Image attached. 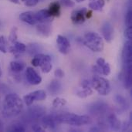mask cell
<instances>
[{"label": "cell", "instance_id": "27", "mask_svg": "<svg viewBox=\"0 0 132 132\" xmlns=\"http://www.w3.org/2000/svg\"><path fill=\"white\" fill-rule=\"evenodd\" d=\"M26 128L24 125H22L20 123H15L11 125L9 128L8 131H14V132H23L26 131Z\"/></svg>", "mask_w": 132, "mask_h": 132}, {"label": "cell", "instance_id": "36", "mask_svg": "<svg viewBox=\"0 0 132 132\" xmlns=\"http://www.w3.org/2000/svg\"><path fill=\"white\" fill-rule=\"evenodd\" d=\"M54 75L57 78H63L64 77V72L60 68H58L54 71Z\"/></svg>", "mask_w": 132, "mask_h": 132}, {"label": "cell", "instance_id": "28", "mask_svg": "<svg viewBox=\"0 0 132 132\" xmlns=\"http://www.w3.org/2000/svg\"><path fill=\"white\" fill-rule=\"evenodd\" d=\"M125 25L127 27H132V9L131 5L128 7V9L125 15Z\"/></svg>", "mask_w": 132, "mask_h": 132}, {"label": "cell", "instance_id": "8", "mask_svg": "<svg viewBox=\"0 0 132 132\" xmlns=\"http://www.w3.org/2000/svg\"><path fill=\"white\" fill-rule=\"evenodd\" d=\"M56 44L60 53L67 55L70 51V43L68 39L62 35H58L56 38Z\"/></svg>", "mask_w": 132, "mask_h": 132}, {"label": "cell", "instance_id": "9", "mask_svg": "<svg viewBox=\"0 0 132 132\" xmlns=\"http://www.w3.org/2000/svg\"><path fill=\"white\" fill-rule=\"evenodd\" d=\"M114 26L113 25L108 22L106 21L104 22L101 27V32L104 36V39L106 42L111 43L114 39Z\"/></svg>", "mask_w": 132, "mask_h": 132}, {"label": "cell", "instance_id": "15", "mask_svg": "<svg viewBox=\"0 0 132 132\" xmlns=\"http://www.w3.org/2000/svg\"><path fill=\"white\" fill-rule=\"evenodd\" d=\"M107 111H108V105L101 102H97L94 104L90 108V113L98 117H101L103 114H104Z\"/></svg>", "mask_w": 132, "mask_h": 132}, {"label": "cell", "instance_id": "11", "mask_svg": "<svg viewBox=\"0 0 132 132\" xmlns=\"http://www.w3.org/2000/svg\"><path fill=\"white\" fill-rule=\"evenodd\" d=\"M26 77L28 82L32 85H39L42 82V77L32 67H27L26 71Z\"/></svg>", "mask_w": 132, "mask_h": 132}, {"label": "cell", "instance_id": "7", "mask_svg": "<svg viewBox=\"0 0 132 132\" xmlns=\"http://www.w3.org/2000/svg\"><path fill=\"white\" fill-rule=\"evenodd\" d=\"M46 98V94L43 90L33 91L23 97V101L26 106L30 107L35 101H43Z\"/></svg>", "mask_w": 132, "mask_h": 132}, {"label": "cell", "instance_id": "3", "mask_svg": "<svg viewBox=\"0 0 132 132\" xmlns=\"http://www.w3.org/2000/svg\"><path fill=\"white\" fill-rule=\"evenodd\" d=\"M83 43L91 51L99 53L104 50V43L102 37L97 32H87L83 39Z\"/></svg>", "mask_w": 132, "mask_h": 132}, {"label": "cell", "instance_id": "39", "mask_svg": "<svg viewBox=\"0 0 132 132\" xmlns=\"http://www.w3.org/2000/svg\"><path fill=\"white\" fill-rule=\"evenodd\" d=\"M101 130V128L98 126H95V127H93L90 129V131H100Z\"/></svg>", "mask_w": 132, "mask_h": 132}, {"label": "cell", "instance_id": "1", "mask_svg": "<svg viewBox=\"0 0 132 132\" xmlns=\"http://www.w3.org/2000/svg\"><path fill=\"white\" fill-rule=\"evenodd\" d=\"M23 110V101L16 94H9L5 96L2 105V114L10 118L18 116Z\"/></svg>", "mask_w": 132, "mask_h": 132}, {"label": "cell", "instance_id": "14", "mask_svg": "<svg viewBox=\"0 0 132 132\" xmlns=\"http://www.w3.org/2000/svg\"><path fill=\"white\" fill-rule=\"evenodd\" d=\"M19 19L22 22H26L31 26L36 25L38 22L36 20V13L32 11H27V12H22L19 15Z\"/></svg>", "mask_w": 132, "mask_h": 132}, {"label": "cell", "instance_id": "41", "mask_svg": "<svg viewBox=\"0 0 132 132\" xmlns=\"http://www.w3.org/2000/svg\"><path fill=\"white\" fill-rule=\"evenodd\" d=\"M9 1L14 4H19V0H9Z\"/></svg>", "mask_w": 132, "mask_h": 132}, {"label": "cell", "instance_id": "4", "mask_svg": "<svg viewBox=\"0 0 132 132\" xmlns=\"http://www.w3.org/2000/svg\"><path fill=\"white\" fill-rule=\"evenodd\" d=\"M31 63L35 67H40L44 73H50L53 67L51 57L49 55L43 53L36 54L32 58Z\"/></svg>", "mask_w": 132, "mask_h": 132}, {"label": "cell", "instance_id": "46", "mask_svg": "<svg viewBox=\"0 0 132 132\" xmlns=\"http://www.w3.org/2000/svg\"><path fill=\"white\" fill-rule=\"evenodd\" d=\"M0 26H1V22H0Z\"/></svg>", "mask_w": 132, "mask_h": 132}, {"label": "cell", "instance_id": "23", "mask_svg": "<svg viewBox=\"0 0 132 132\" xmlns=\"http://www.w3.org/2000/svg\"><path fill=\"white\" fill-rule=\"evenodd\" d=\"M114 101L118 107L123 111H126L128 108V103L125 97L121 94H116L114 96Z\"/></svg>", "mask_w": 132, "mask_h": 132}, {"label": "cell", "instance_id": "38", "mask_svg": "<svg viewBox=\"0 0 132 132\" xmlns=\"http://www.w3.org/2000/svg\"><path fill=\"white\" fill-rule=\"evenodd\" d=\"M121 127H122V128H121V130L122 131H128L130 128H131V122H125L124 123V125H121Z\"/></svg>", "mask_w": 132, "mask_h": 132}, {"label": "cell", "instance_id": "24", "mask_svg": "<svg viewBox=\"0 0 132 132\" xmlns=\"http://www.w3.org/2000/svg\"><path fill=\"white\" fill-rule=\"evenodd\" d=\"M105 5L104 0H94L90 2L89 8L94 11H101Z\"/></svg>", "mask_w": 132, "mask_h": 132}, {"label": "cell", "instance_id": "26", "mask_svg": "<svg viewBox=\"0 0 132 132\" xmlns=\"http://www.w3.org/2000/svg\"><path fill=\"white\" fill-rule=\"evenodd\" d=\"M43 113H44V110L41 108H38L37 106H36V108H32L29 111L30 117L35 118H42L43 116Z\"/></svg>", "mask_w": 132, "mask_h": 132}, {"label": "cell", "instance_id": "5", "mask_svg": "<svg viewBox=\"0 0 132 132\" xmlns=\"http://www.w3.org/2000/svg\"><path fill=\"white\" fill-rule=\"evenodd\" d=\"M91 83V87L97 90V92L101 96H107L111 92V84L109 81L98 75H94L93 77Z\"/></svg>", "mask_w": 132, "mask_h": 132}, {"label": "cell", "instance_id": "44", "mask_svg": "<svg viewBox=\"0 0 132 132\" xmlns=\"http://www.w3.org/2000/svg\"><path fill=\"white\" fill-rule=\"evenodd\" d=\"M1 75H2V70H1V68H0V77H1Z\"/></svg>", "mask_w": 132, "mask_h": 132}, {"label": "cell", "instance_id": "42", "mask_svg": "<svg viewBox=\"0 0 132 132\" xmlns=\"http://www.w3.org/2000/svg\"><path fill=\"white\" fill-rule=\"evenodd\" d=\"M3 131V123L0 121V131Z\"/></svg>", "mask_w": 132, "mask_h": 132}, {"label": "cell", "instance_id": "6", "mask_svg": "<svg viewBox=\"0 0 132 132\" xmlns=\"http://www.w3.org/2000/svg\"><path fill=\"white\" fill-rule=\"evenodd\" d=\"M123 70H132V43L127 40L124 45L121 54Z\"/></svg>", "mask_w": 132, "mask_h": 132}, {"label": "cell", "instance_id": "43", "mask_svg": "<svg viewBox=\"0 0 132 132\" xmlns=\"http://www.w3.org/2000/svg\"><path fill=\"white\" fill-rule=\"evenodd\" d=\"M84 1H85V0H76L77 2H84Z\"/></svg>", "mask_w": 132, "mask_h": 132}, {"label": "cell", "instance_id": "33", "mask_svg": "<svg viewBox=\"0 0 132 132\" xmlns=\"http://www.w3.org/2000/svg\"><path fill=\"white\" fill-rule=\"evenodd\" d=\"M21 1L25 5L29 6V7H32V6L36 5L39 3V0H21Z\"/></svg>", "mask_w": 132, "mask_h": 132}, {"label": "cell", "instance_id": "35", "mask_svg": "<svg viewBox=\"0 0 132 132\" xmlns=\"http://www.w3.org/2000/svg\"><path fill=\"white\" fill-rule=\"evenodd\" d=\"M125 36L128 40H132V27H127L125 31Z\"/></svg>", "mask_w": 132, "mask_h": 132}, {"label": "cell", "instance_id": "13", "mask_svg": "<svg viewBox=\"0 0 132 132\" xmlns=\"http://www.w3.org/2000/svg\"><path fill=\"white\" fill-rule=\"evenodd\" d=\"M41 123L43 127L45 129L50 130V131H54L56 128L57 122L56 121L55 116L54 115H46V116H43Z\"/></svg>", "mask_w": 132, "mask_h": 132}, {"label": "cell", "instance_id": "12", "mask_svg": "<svg viewBox=\"0 0 132 132\" xmlns=\"http://www.w3.org/2000/svg\"><path fill=\"white\" fill-rule=\"evenodd\" d=\"M81 90H78L76 93V95L80 98H86L89 96H90L93 94V90L91 87V83L88 81L87 80H83L81 83Z\"/></svg>", "mask_w": 132, "mask_h": 132}, {"label": "cell", "instance_id": "45", "mask_svg": "<svg viewBox=\"0 0 132 132\" xmlns=\"http://www.w3.org/2000/svg\"><path fill=\"white\" fill-rule=\"evenodd\" d=\"M91 1H94V0H90V2H91Z\"/></svg>", "mask_w": 132, "mask_h": 132}, {"label": "cell", "instance_id": "37", "mask_svg": "<svg viewBox=\"0 0 132 132\" xmlns=\"http://www.w3.org/2000/svg\"><path fill=\"white\" fill-rule=\"evenodd\" d=\"M32 130L33 131L36 132L43 131V128L40 125H33L32 126Z\"/></svg>", "mask_w": 132, "mask_h": 132}, {"label": "cell", "instance_id": "30", "mask_svg": "<svg viewBox=\"0 0 132 132\" xmlns=\"http://www.w3.org/2000/svg\"><path fill=\"white\" fill-rule=\"evenodd\" d=\"M66 104H67V101L65 99L61 97H56L53 102V106L54 108H61L65 106Z\"/></svg>", "mask_w": 132, "mask_h": 132}, {"label": "cell", "instance_id": "18", "mask_svg": "<svg viewBox=\"0 0 132 132\" xmlns=\"http://www.w3.org/2000/svg\"><path fill=\"white\" fill-rule=\"evenodd\" d=\"M107 122L111 130L119 131L121 128V123L114 114H109L108 115Z\"/></svg>", "mask_w": 132, "mask_h": 132}, {"label": "cell", "instance_id": "22", "mask_svg": "<svg viewBox=\"0 0 132 132\" xmlns=\"http://www.w3.org/2000/svg\"><path fill=\"white\" fill-rule=\"evenodd\" d=\"M60 3L59 2H53L48 9V11L50 14V15L53 17H59L60 15Z\"/></svg>", "mask_w": 132, "mask_h": 132}, {"label": "cell", "instance_id": "2", "mask_svg": "<svg viewBox=\"0 0 132 132\" xmlns=\"http://www.w3.org/2000/svg\"><path fill=\"white\" fill-rule=\"evenodd\" d=\"M58 124H67L73 126H82L90 125L92 119L88 115H78L73 113H63L54 115Z\"/></svg>", "mask_w": 132, "mask_h": 132}, {"label": "cell", "instance_id": "16", "mask_svg": "<svg viewBox=\"0 0 132 132\" xmlns=\"http://www.w3.org/2000/svg\"><path fill=\"white\" fill-rule=\"evenodd\" d=\"M36 31L39 36L43 37H49L52 32L50 22H39L36 26Z\"/></svg>", "mask_w": 132, "mask_h": 132}, {"label": "cell", "instance_id": "34", "mask_svg": "<svg viewBox=\"0 0 132 132\" xmlns=\"http://www.w3.org/2000/svg\"><path fill=\"white\" fill-rule=\"evenodd\" d=\"M38 45L37 44H30L29 46V53L32 55V54H35V53H38V51H39V48H38Z\"/></svg>", "mask_w": 132, "mask_h": 132}, {"label": "cell", "instance_id": "31", "mask_svg": "<svg viewBox=\"0 0 132 132\" xmlns=\"http://www.w3.org/2000/svg\"><path fill=\"white\" fill-rule=\"evenodd\" d=\"M17 28L15 26H14L11 32H10V34L9 36V42H11L12 43H14L15 42L17 41Z\"/></svg>", "mask_w": 132, "mask_h": 132}, {"label": "cell", "instance_id": "21", "mask_svg": "<svg viewBox=\"0 0 132 132\" xmlns=\"http://www.w3.org/2000/svg\"><path fill=\"white\" fill-rule=\"evenodd\" d=\"M97 66L101 70V74L104 76H108L111 73V67L108 62L103 58H98L97 60Z\"/></svg>", "mask_w": 132, "mask_h": 132}, {"label": "cell", "instance_id": "29", "mask_svg": "<svg viewBox=\"0 0 132 132\" xmlns=\"http://www.w3.org/2000/svg\"><path fill=\"white\" fill-rule=\"evenodd\" d=\"M0 52L3 53L8 52V43L4 36H0Z\"/></svg>", "mask_w": 132, "mask_h": 132}, {"label": "cell", "instance_id": "40", "mask_svg": "<svg viewBox=\"0 0 132 132\" xmlns=\"http://www.w3.org/2000/svg\"><path fill=\"white\" fill-rule=\"evenodd\" d=\"M92 16V10H87L86 12V19H90Z\"/></svg>", "mask_w": 132, "mask_h": 132}, {"label": "cell", "instance_id": "19", "mask_svg": "<svg viewBox=\"0 0 132 132\" xmlns=\"http://www.w3.org/2000/svg\"><path fill=\"white\" fill-rule=\"evenodd\" d=\"M36 18L38 22H50L53 19L48 9H41L37 12L36 13Z\"/></svg>", "mask_w": 132, "mask_h": 132}, {"label": "cell", "instance_id": "10", "mask_svg": "<svg viewBox=\"0 0 132 132\" xmlns=\"http://www.w3.org/2000/svg\"><path fill=\"white\" fill-rule=\"evenodd\" d=\"M87 9H77L73 10L71 13L70 19L73 24L75 25H81L83 24L86 20V12Z\"/></svg>", "mask_w": 132, "mask_h": 132}, {"label": "cell", "instance_id": "17", "mask_svg": "<svg viewBox=\"0 0 132 132\" xmlns=\"http://www.w3.org/2000/svg\"><path fill=\"white\" fill-rule=\"evenodd\" d=\"M9 51L17 58L26 51V46L21 42L16 41L13 43L12 46L9 47Z\"/></svg>", "mask_w": 132, "mask_h": 132}, {"label": "cell", "instance_id": "32", "mask_svg": "<svg viewBox=\"0 0 132 132\" xmlns=\"http://www.w3.org/2000/svg\"><path fill=\"white\" fill-rule=\"evenodd\" d=\"M60 3L62 5L67 8H73L75 5V3L73 0H60Z\"/></svg>", "mask_w": 132, "mask_h": 132}, {"label": "cell", "instance_id": "20", "mask_svg": "<svg viewBox=\"0 0 132 132\" xmlns=\"http://www.w3.org/2000/svg\"><path fill=\"white\" fill-rule=\"evenodd\" d=\"M48 91L53 96L60 94L62 91V85L60 82L57 80H53L48 86Z\"/></svg>", "mask_w": 132, "mask_h": 132}, {"label": "cell", "instance_id": "25", "mask_svg": "<svg viewBox=\"0 0 132 132\" xmlns=\"http://www.w3.org/2000/svg\"><path fill=\"white\" fill-rule=\"evenodd\" d=\"M26 66L22 62L19 61H12L10 63V68L14 73H19L25 69Z\"/></svg>", "mask_w": 132, "mask_h": 132}]
</instances>
